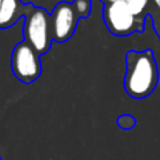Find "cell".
<instances>
[{
	"mask_svg": "<svg viewBox=\"0 0 160 160\" xmlns=\"http://www.w3.org/2000/svg\"><path fill=\"white\" fill-rule=\"evenodd\" d=\"M101 1H104V2L108 5V4H111V2H116V1H128V0H101Z\"/></svg>",
	"mask_w": 160,
	"mask_h": 160,
	"instance_id": "30bf717a",
	"label": "cell"
},
{
	"mask_svg": "<svg viewBox=\"0 0 160 160\" xmlns=\"http://www.w3.org/2000/svg\"><path fill=\"white\" fill-rule=\"evenodd\" d=\"M116 122H118L119 128H121L122 130H130L136 125V119L130 114H124L118 118Z\"/></svg>",
	"mask_w": 160,
	"mask_h": 160,
	"instance_id": "ba28073f",
	"label": "cell"
},
{
	"mask_svg": "<svg viewBox=\"0 0 160 160\" xmlns=\"http://www.w3.org/2000/svg\"><path fill=\"white\" fill-rule=\"evenodd\" d=\"M104 22L115 35H129L134 31H141L142 19H138L128 6L126 1H116L105 5Z\"/></svg>",
	"mask_w": 160,
	"mask_h": 160,
	"instance_id": "3957f363",
	"label": "cell"
},
{
	"mask_svg": "<svg viewBox=\"0 0 160 160\" xmlns=\"http://www.w3.org/2000/svg\"><path fill=\"white\" fill-rule=\"evenodd\" d=\"M22 14L20 0H2L0 6V28L11 26Z\"/></svg>",
	"mask_w": 160,
	"mask_h": 160,
	"instance_id": "8992f818",
	"label": "cell"
},
{
	"mask_svg": "<svg viewBox=\"0 0 160 160\" xmlns=\"http://www.w3.org/2000/svg\"><path fill=\"white\" fill-rule=\"evenodd\" d=\"M158 84V65L151 50L129 51L126 55L125 91L135 99L149 96Z\"/></svg>",
	"mask_w": 160,
	"mask_h": 160,
	"instance_id": "6da1fadb",
	"label": "cell"
},
{
	"mask_svg": "<svg viewBox=\"0 0 160 160\" xmlns=\"http://www.w3.org/2000/svg\"><path fill=\"white\" fill-rule=\"evenodd\" d=\"M148 1L149 0H128V6L129 9L131 10V12L135 15V16H139L142 14L145 6L148 5Z\"/></svg>",
	"mask_w": 160,
	"mask_h": 160,
	"instance_id": "9c48e42d",
	"label": "cell"
},
{
	"mask_svg": "<svg viewBox=\"0 0 160 160\" xmlns=\"http://www.w3.org/2000/svg\"><path fill=\"white\" fill-rule=\"evenodd\" d=\"M78 19L79 16L72 4L59 2L54 8L51 15V34L54 40L59 42L68 41L75 31Z\"/></svg>",
	"mask_w": 160,
	"mask_h": 160,
	"instance_id": "5b68a950",
	"label": "cell"
},
{
	"mask_svg": "<svg viewBox=\"0 0 160 160\" xmlns=\"http://www.w3.org/2000/svg\"><path fill=\"white\" fill-rule=\"evenodd\" d=\"M11 68L12 72L20 81L25 84L32 82L41 72L39 54L26 41H21L12 50Z\"/></svg>",
	"mask_w": 160,
	"mask_h": 160,
	"instance_id": "277c9868",
	"label": "cell"
},
{
	"mask_svg": "<svg viewBox=\"0 0 160 160\" xmlns=\"http://www.w3.org/2000/svg\"><path fill=\"white\" fill-rule=\"evenodd\" d=\"M1 2H2V0H0V6H1Z\"/></svg>",
	"mask_w": 160,
	"mask_h": 160,
	"instance_id": "7c38bea8",
	"label": "cell"
},
{
	"mask_svg": "<svg viewBox=\"0 0 160 160\" xmlns=\"http://www.w3.org/2000/svg\"><path fill=\"white\" fill-rule=\"evenodd\" d=\"M0 160H2V159H1V156H0Z\"/></svg>",
	"mask_w": 160,
	"mask_h": 160,
	"instance_id": "4fadbf2b",
	"label": "cell"
},
{
	"mask_svg": "<svg viewBox=\"0 0 160 160\" xmlns=\"http://www.w3.org/2000/svg\"><path fill=\"white\" fill-rule=\"evenodd\" d=\"M154 1H155V4L158 5V8L160 9V0H154Z\"/></svg>",
	"mask_w": 160,
	"mask_h": 160,
	"instance_id": "8fae6325",
	"label": "cell"
},
{
	"mask_svg": "<svg viewBox=\"0 0 160 160\" xmlns=\"http://www.w3.org/2000/svg\"><path fill=\"white\" fill-rule=\"evenodd\" d=\"M50 18L42 8H31L24 24V36L38 54L46 52L50 48Z\"/></svg>",
	"mask_w": 160,
	"mask_h": 160,
	"instance_id": "7a4b0ae2",
	"label": "cell"
},
{
	"mask_svg": "<svg viewBox=\"0 0 160 160\" xmlns=\"http://www.w3.org/2000/svg\"><path fill=\"white\" fill-rule=\"evenodd\" d=\"M72 8L79 18H86L91 10V0H74Z\"/></svg>",
	"mask_w": 160,
	"mask_h": 160,
	"instance_id": "52a82bcc",
	"label": "cell"
}]
</instances>
